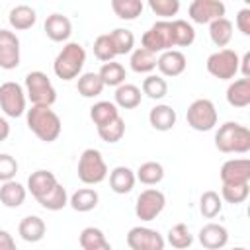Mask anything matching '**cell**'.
<instances>
[{"instance_id":"6da1fadb","label":"cell","mask_w":250,"mask_h":250,"mask_svg":"<svg viewBox=\"0 0 250 250\" xmlns=\"http://www.w3.org/2000/svg\"><path fill=\"white\" fill-rule=\"evenodd\" d=\"M25 121L29 131L43 143L57 141L62 131V123L57 111L45 105H31V109L25 111Z\"/></svg>"},{"instance_id":"7a4b0ae2","label":"cell","mask_w":250,"mask_h":250,"mask_svg":"<svg viewBox=\"0 0 250 250\" xmlns=\"http://www.w3.org/2000/svg\"><path fill=\"white\" fill-rule=\"evenodd\" d=\"M215 148L225 154H246L250 150V129L238 121H225L215 131Z\"/></svg>"},{"instance_id":"3957f363","label":"cell","mask_w":250,"mask_h":250,"mask_svg":"<svg viewBox=\"0 0 250 250\" xmlns=\"http://www.w3.org/2000/svg\"><path fill=\"white\" fill-rule=\"evenodd\" d=\"M84 62H86V51H84V47L80 43H76V41H70L55 57L53 70H55L57 78L68 82V80H74V78L80 76V72L84 68Z\"/></svg>"},{"instance_id":"277c9868","label":"cell","mask_w":250,"mask_h":250,"mask_svg":"<svg viewBox=\"0 0 250 250\" xmlns=\"http://www.w3.org/2000/svg\"><path fill=\"white\" fill-rule=\"evenodd\" d=\"M25 98L33 104V105H45L51 107L57 102V90L51 82V78L41 72V70H31L25 76Z\"/></svg>"},{"instance_id":"5b68a950","label":"cell","mask_w":250,"mask_h":250,"mask_svg":"<svg viewBox=\"0 0 250 250\" xmlns=\"http://www.w3.org/2000/svg\"><path fill=\"white\" fill-rule=\"evenodd\" d=\"M78 180L86 186H96L102 184L107 178V164L98 148H86L82 150L78 158V168H76Z\"/></svg>"},{"instance_id":"8992f818","label":"cell","mask_w":250,"mask_h":250,"mask_svg":"<svg viewBox=\"0 0 250 250\" xmlns=\"http://www.w3.org/2000/svg\"><path fill=\"white\" fill-rule=\"evenodd\" d=\"M141 47L150 53H164L174 47V35H172V21L170 20H158L154 21L141 37Z\"/></svg>"},{"instance_id":"52a82bcc","label":"cell","mask_w":250,"mask_h":250,"mask_svg":"<svg viewBox=\"0 0 250 250\" xmlns=\"http://www.w3.org/2000/svg\"><path fill=\"white\" fill-rule=\"evenodd\" d=\"M217 109L215 104L207 98H197L189 104L188 111H186V121L193 131H211L217 125Z\"/></svg>"},{"instance_id":"ba28073f","label":"cell","mask_w":250,"mask_h":250,"mask_svg":"<svg viewBox=\"0 0 250 250\" xmlns=\"http://www.w3.org/2000/svg\"><path fill=\"white\" fill-rule=\"evenodd\" d=\"M240 57L232 49H219L207 57V72L219 80H232L238 72Z\"/></svg>"},{"instance_id":"9c48e42d","label":"cell","mask_w":250,"mask_h":250,"mask_svg":"<svg viewBox=\"0 0 250 250\" xmlns=\"http://www.w3.org/2000/svg\"><path fill=\"white\" fill-rule=\"evenodd\" d=\"M25 105H27V98H25V90L21 84L14 80L0 84V109L4 111V115L21 117L27 111Z\"/></svg>"},{"instance_id":"30bf717a","label":"cell","mask_w":250,"mask_h":250,"mask_svg":"<svg viewBox=\"0 0 250 250\" xmlns=\"http://www.w3.org/2000/svg\"><path fill=\"white\" fill-rule=\"evenodd\" d=\"M166 205V195L156 188H146L135 201V215L141 221H154Z\"/></svg>"},{"instance_id":"8fae6325","label":"cell","mask_w":250,"mask_h":250,"mask_svg":"<svg viewBox=\"0 0 250 250\" xmlns=\"http://www.w3.org/2000/svg\"><path fill=\"white\" fill-rule=\"evenodd\" d=\"M127 246L131 250H164L166 240L158 230L139 225L127 232Z\"/></svg>"},{"instance_id":"7c38bea8","label":"cell","mask_w":250,"mask_h":250,"mask_svg":"<svg viewBox=\"0 0 250 250\" xmlns=\"http://www.w3.org/2000/svg\"><path fill=\"white\" fill-rule=\"evenodd\" d=\"M225 10L227 6L221 0H193L188 6V14L189 20L193 23H211L219 18H225Z\"/></svg>"},{"instance_id":"4fadbf2b","label":"cell","mask_w":250,"mask_h":250,"mask_svg":"<svg viewBox=\"0 0 250 250\" xmlns=\"http://www.w3.org/2000/svg\"><path fill=\"white\" fill-rule=\"evenodd\" d=\"M20 66V39L14 31L0 27V68L14 70Z\"/></svg>"},{"instance_id":"5bb4252c","label":"cell","mask_w":250,"mask_h":250,"mask_svg":"<svg viewBox=\"0 0 250 250\" xmlns=\"http://www.w3.org/2000/svg\"><path fill=\"white\" fill-rule=\"evenodd\" d=\"M223 184H250V160L248 158H230L221 166Z\"/></svg>"},{"instance_id":"9a60e30c","label":"cell","mask_w":250,"mask_h":250,"mask_svg":"<svg viewBox=\"0 0 250 250\" xmlns=\"http://www.w3.org/2000/svg\"><path fill=\"white\" fill-rule=\"evenodd\" d=\"M57 186H59L57 176L49 170H35L27 178V191L37 199V203L45 199Z\"/></svg>"},{"instance_id":"2e32d148","label":"cell","mask_w":250,"mask_h":250,"mask_svg":"<svg viewBox=\"0 0 250 250\" xmlns=\"http://www.w3.org/2000/svg\"><path fill=\"white\" fill-rule=\"evenodd\" d=\"M188 66V59L182 51L178 49H170V51H164L156 57V68L160 70V76H180Z\"/></svg>"},{"instance_id":"e0dca14e","label":"cell","mask_w":250,"mask_h":250,"mask_svg":"<svg viewBox=\"0 0 250 250\" xmlns=\"http://www.w3.org/2000/svg\"><path fill=\"white\" fill-rule=\"evenodd\" d=\"M197 240L205 250H221L229 242V230L219 223H207L199 229Z\"/></svg>"},{"instance_id":"ac0fdd59","label":"cell","mask_w":250,"mask_h":250,"mask_svg":"<svg viewBox=\"0 0 250 250\" xmlns=\"http://www.w3.org/2000/svg\"><path fill=\"white\" fill-rule=\"evenodd\" d=\"M43 29H45V35L51 41L62 43V41H68V37L72 33V23L62 14H51V16H47V20L43 23Z\"/></svg>"},{"instance_id":"d6986e66","label":"cell","mask_w":250,"mask_h":250,"mask_svg":"<svg viewBox=\"0 0 250 250\" xmlns=\"http://www.w3.org/2000/svg\"><path fill=\"white\" fill-rule=\"evenodd\" d=\"M176 119H178L176 109L172 105H166V104H158V105H154L148 111V123L156 131H170V129H174Z\"/></svg>"},{"instance_id":"ffe728a7","label":"cell","mask_w":250,"mask_h":250,"mask_svg":"<svg viewBox=\"0 0 250 250\" xmlns=\"http://www.w3.org/2000/svg\"><path fill=\"white\" fill-rule=\"evenodd\" d=\"M135 182H137L135 172L129 166H115L109 172V188L113 193H119V195L129 193L135 188Z\"/></svg>"},{"instance_id":"44dd1931","label":"cell","mask_w":250,"mask_h":250,"mask_svg":"<svg viewBox=\"0 0 250 250\" xmlns=\"http://www.w3.org/2000/svg\"><path fill=\"white\" fill-rule=\"evenodd\" d=\"M18 232H20V236H21L25 242H39V240H43V236H45V232H47V225H45V221H43L41 217H37V215H27V217H23V219L20 221Z\"/></svg>"},{"instance_id":"7402d4cb","label":"cell","mask_w":250,"mask_h":250,"mask_svg":"<svg viewBox=\"0 0 250 250\" xmlns=\"http://www.w3.org/2000/svg\"><path fill=\"white\" fill-rule=\"evenodd\" d=\"M25 195H27V188L21 186L20 182L16 180H10V182H4L0 186V203L8 209H16L20 205H23L25 201Z\"/></svg>"},{"instance_id":"603a6c76","label":"cell","mask_w":250,"mask_h":250,"mask_svg":"<svg viewBox=\"0 0 250 250\" xmlns=\"http://www.w3.org/2000/svg\"><path fill=\"white\" fill-rule=\"evenodd\" d=\"M227 102L232 107H248L250 105V78H238L227 88Z\"/></svg>"},{"instance_id":"cb8c5ba5","label":"cell","mask_w":250,"mask_h":250,"mask_svg":"<svg viewBox=\"0 0 250 250\" xmlns=\"http://www.w3.org/2000/svg\"><path fill=\"white\" fill-rule=\"evenodd\" d=\"M8 21H10L12 29H16V31H25V29H29V27L35 25V21H37V12H35L31 6H27V4H20V6H14V8L10 10Z\"/></svg>"},{"instance_id":"d4e9b609","label":"cell","mask_w":250,"mask_h":250,"mask_svg":"<svg viewBox=\"0 0 250 250\" xmlns=\"http://www.w3.org/2000/svg\"><path fill=\"white\" fill-rule=\"evenodd\" d=\"M141 100H143V94H141V88L135 86V84H121L115 88V94H113V104L121 109H135L137 105H141Z\"/></svg>"},{"instance_id":"484cf974","label":"cell","mask_w":250,"mask_h":250,"mask_svg":"<svg viewBox=\"0 0 250 250\" xmlns=\"http://www.w3.org/2000/svg\"><path fill=\"white\" fill-rule=\"evenodd\" d=\"M100 195L94 188H80L68 197V205L78 213H88L98 207Z\"/></svg>"},{"instance_id":"4316f807","label":"cell","mask_w":250,"mask_h":250,"mask_svg":"<svg viewBox=\"0 0 250 250\" xmlns=\"http://www.w3.org/2000/svg\"><path fill=\"white\" fill-rule=\"evenodd\" d=\"M78 242L84 250H113L111 244L107 242L105 234L102 229L98 227H86L82 229L80 236H78Z\"/></svg>"},{"instance_id":"83f0119b","label":"cell","mask_w":250,"mask_h":250,"mask_svg":"<svg viewBox=\"0 0 250 250\" xmlns=\"http://www.w3.org/2000/svg\"><path fill=\"white\" fill-rule=\"evenodd\" d=\"M129 66L137 74H150L156 68V55L146 51V49H143V47H137V49L131 51Z\"/></svg>"},{"instance_id":"f1b7e54d","label":"cell","mask_w":250,"mask_h":250,"mask_svg":"<svg viewBox=\"0 0 250 250\" xmlns=\"http://www.w3.org/2000/svg\"><path fill=\"white\" fill-rule=\"evenodd\" d=\"M117 117H119V107H117L113 102L102 100V102H96V104L90 107V119L94 121L96 129L107 125L109 121H113V119H117Z\"/></svg>"},{"instance_id":"f546056e","label":"cell","mask_w":250,"mask_h":250,"mask_svg":"<svg viewBox=\"0 0 250 250\" xmlns=\"http://www.w3.org/2000/svg\"><path fill=\"white\" fill-rule=\"evenodd\" d=\"M209 37L215 47L227 49V45L232 39V21L229 18H219L209 23Z\"/></svg>"},{"instance_id":"4dcf8cb0","label":"cell","mask_w":250,"mask_h":250,"mask_svg":"<svg viewBox=\"0 0 250 250\" xmlns=\"http://www.w3.org/2000/svg\"><path fill=\"white\" fill-rule=\"evenodd\" d=\"M98 76L102 78L104 86H121L125 84V78H127V72H125V66L121 62H115V61H109V62H104L102 68L98 70Z\"/></svg>"},{"instance_id":"1f68e13d","label":"cell","mask_w":250,"mask_h":250,"mask_svg":"<svg viewBox=\"0 0 250 250\" xmlns=\"http://www.w3.org/2000/svg\"><path fill=\"white\" fill-rule=\"evenodd\" d=\"M135 178L145 184V186H156L164 180V166L160 162H154V160H148V162H143L137 172H135Z\"/></svg>"},{"instance_id":"d6a6232c","label":"cell","mask_w":250,"mask_h":250,"mask_svg":"<svg viewBox=\"0 0 250 250\" xmlns=\"http://www.w3.org/2000/svg\"><path fill=\"white\" fill-rule=\"evenodd\" d=\"M145 4L141 0H111V10L119 20L133 21L143 14Z\"/></svg>"},{"instance_id":"836d02e7","label":"cell","mask_w":250,"mask_h":250,"mask_svg":"<svg viewBox=\"0 0 250 250\" xmlns=\"http://www.w3.org/2000/svg\"><path fill=\"white\" fill-rule=\"evenodd\" d=\"M104 82L102 78L98 76V72H84L78 76V84H76V90L82 98H96L102 94L104 90Z\"/></svg>"},{"instance_id":"e575fe53","label":"cell","mask_w":250,"mask_h":250,"mask_svg":"<svg viewBox=\"0 0 250 250\" xmlns=\"http://www.w3.org/2000/svg\"><path fill=\"white\" fill-rule=\"evenodd\" d=\"M109 39L113 43L115 55H127L135 49V35L127 27H115L113 31H109Z\"/></svg>"},{"instance_id":"d590c367","label":"cell","mask_w":250,"mask_h":250,"mask_svg":"<svg viewBox=\"0 0 250 250\" xmlns=\"http://www.w3.org/2000/svg\"><path fill=\"white\" fill-rule=\"evenodd\" d=\"M174 47H189L195 41V29L186 20H172Z\"/></svg>"},{"instance_id":"8d00e7d4","label":"cell","mask_w":250,"mask_h":250,"mask_svg":"<svg viewBox=\"0 0 250 250\" xmlns=\"http://www.w3.org/2000/svg\"><path fill=\"white\" fill-rule=\"evenodd\" d=\"M166 242H168L172 248H176V250H186V248H189V246L193 244V236H191L188 225L178 223V225H174V227L168 230Z\"/></svg>"},{"instance_id":"74e56055","label":"cell","mask_w":250,"mask_h":250,"mask_svg":"<svg viewBox=\"0 0 250 250\" xmlns=\"http://www.w3.org/2000/svg\"><path fill=\"white\" fill-rule=\"evenodd\" d=\"M223 209V199L217 191L213 189H207L201 193L199 197V213L205 217V219H215Z\"/></svg>"},{"instance_id":"f35d334b","label":"cell","mask_w":250,"mask_h":250,"mask_svg":"<svg viewBox=\"0 0 250 250\" xmlns=\"http://www.w3.org/2000/svg\"><path fill=\"white\" fill-rule=\"evenodd\" d=\"M141 92L150 98V100H162L166 94H168V82L160 76V74H148L145 80H143V88Z\"/></svg>"},{"instance_id":"ab89813d","label":"cell","mask_w":250,"mask_h":250,"mask_svg":"<svg viewBox=\"0 0 250 250\" xmlns=\"http://www.w3.org/2000/svg\"><path fill=\"white\" fill-rule=\"evenodd\" d=\"M248 193H250V184H223L221 188V199L230 205L244 203L248 199Z\"/></svg>"},{"instance_id":"60d3db41","label":"cell","mask_w":250,"mask_h":250,"mask_svg":"<svg viewBox=\"0 0 250 250\" xmlns=\"http://www.w3.org/2000/svg\"><path fill=\"white\" fill-rule=\"evenodd\" d=\"M98 135H100V139H102L104 143L113 145V143H117V141L123 139V135H125V121H123L121 115H119L117 119L109 121L107 125L98 127Z\"/></svg>"},{"instance_id":"b9f144b4","label":"cell","mask_w":250,"mask_h":250,"mask_svg":"<svg viewBox=\"0 0 250 250\" xmlns=\"http://www.w3.org/2000/svg\"><path fill=\"white\" fill-rule=\"evenodd\" d=\"M39 205H41L43 209H47V211H61L62 207L68 205V193H66V189L59 184L45 199L39 201Z\"/></svg>"},{"instance_id":"7bdbcfd3","label":"cell","mask_w":250,"mask_h":250,"mask_svg":"<svg viewBox=\"0 0 250 250\" xmlns=\"http://www.w3.org/2000/svg\"><path fill=\"white\" fill-rule=\"evenodd\" d=\"M94 55L102 62H109V61H113L117 57L115 49H113V43L109 39V33H104V35L96 37V41H94Z\"/></svg>"},{"instance_id":"ee69618b","label":"cell","mask_w":250,"mask_h":250,"mask_svg":"<svg viewBox=\"0 0 250 250\" xmlns=\"http://www.w3.org/2000/svg\"><path fill=\"white\" fill-rule=\"evenodd\" d=\"M148 8L162 20H168L180 12V0H148Z\"/></svg>"},{"instance_id":"f6af8a7d","label":"cell","mask_w":250,"mask_h":250,"mask_svg":"<svg viewBox=\"0 0 250 250\" xmlns=\"http://www.w3.org/2000/svg\"><path fill=\"white\" fill-rule=\"evenodd\" d=\"M18 168H20V164L12 154H6V152L0 154V182L2 184L14 180L18 174Z\"/></svg>"},{"instance_id":"bcb514c9","label":"cell","mask_w":250,"mask_h":250,"mask_svg":"<svg viewBox=\"0 0 250 250\" xmlns=\"http://www.w3.org/2000/svg\"><path fill=\"white\" fill-rule=\"evenodd\" d=\"M236 27L242 35H250V8H242L236 14Z\"/></svg>"},{"instance_id":"7dc6e473","label":"cell","mask_w":250,"mask_h":250,"mask_svg":"<svg viewBox=\"0 0 250 250\" xmlns=\"http://www.w3.org/2000/svg\"><path fill=\"white\" fill-rule=\"evenodd\" d=\"M0 250H18L14 236L4 229H0Z\"/></svg>"},{"instance_id":"c3c4849f","label":"cell","mask_w":250,"mask_h":250,"mask_svg":"<svg viewBox=\"0 0 250 250\" xmlns=\"http://www.w3.org/2000/svg\"><path fill=\"white\" fill-rule=\"evenodd\" d=\"M238 70H242V78H250V51H246L238 62Z\"/></svg>"},{"instance_id":"681fc988","label":"cell","mask_w":250,"mask_h":250,"mask_svg":"<svg viewBox=\"0 0 250 250\" xmlns=\"http://www.w3.org/2000/svg\"><path fill=\"white\" fill-rule=\"evenodd\" d=\"M10 137V123L6 121V117L0 115V143L6 141Z\"/></svg>"},{"instance_id":"f907efd6","label":"cell","mask_w":250,"mask_h":250,"mask_svg":"<svg viewBox=\"0 0 250 250\" xmlns=\"http://www.w3.org/2000/svg\"><path fill=\"white\" fill-rule=\"evenodd\" d=\"M230 250H246L244 246H234V248H230Z\"/></svg>"}]
</instances>
